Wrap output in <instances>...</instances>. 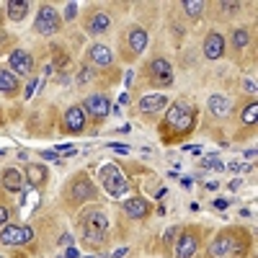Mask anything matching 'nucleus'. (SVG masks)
I'll return each mask as SVG.
<instances>
[{"mask_svg": "<svg viewBox=\"0 0 258 258\" xmlns=\"http://www.w3.org/2000/svg\"><path fill=\"white\" fill-rule=\"evenodd\" d=\"M31 240H34V230L29 225H6L0 230V245H6V248L29 245Z\"/></svg>", "mask_w": 258, "mask_h": 258, "instance_id": "obj_9", "label": "nucleus"}, {"mask_svg": "<svg viewBox=\"0 0 258 258\" xmlns=\"http://www.w3.org/2000/svg\"><path fill=\"white\" fill-rule=\"evenodd\" d=\"M85 57H88V62H93L96 68H101V70L114 64V54H111V49L106 44H91L88 52H85Z\"/></svg>", "mask_w": 258, "mask_h": 258, "instance_id": "obj_22", "label": "nucleus"}, {"mask_svg": "<svg viewBox=\"0 0 258 258\" xmlns=\"http://www.w3.org/2000/svg\"><path fill=\"white\" fill-rule=\"evenodd\" d=\"M232 248H235V227H225L209 243L207 258H232Z\"/></svg>", "mask_w": 258, "mask_h": 258, "instance_id": "obj_10", "label": "nucleus"}, {"mask_svg": "<svg viewBox=\"0 0 258 258\" xmlns=\"http://www.w3.org/2000/svg\"><path fill=\"white\" fill-rule=\"evenodd\" d=\"M220 8L227 11V13L232 16V13H238V11H240V3H220Z\"/></svg>", "mask_w": 258, "mask_h": 258, "instance_id": "obj_30", "label": "nucleus"}, {"mask_svg": "<svg viewBox=\"0 0 258 258\" xmlns=\"http://www.w3.org/2000/svg\"><path fill=\"white\" fill-rule=\"evenodd\" d=\"M26 186V178L18 168H3L0 170V188L8 194H18L21 188Z\"/></svg>", "mask_w": 258, "mask_h": 258, "instance_id": "obj_20", "label": "nucleus"}, {"mask_svg": "<svg viewBox=\"0 0 258 258\" xmlns=\"http://www.w3.org/2000/svg\"><path fill=\"white\" fill-rule=\"evenodd\" d=\"M8 220H11V207L0 202V230H3V227L8 225Z\"/></svg>", "mask_w": 258, "mask_h": 258, "instance_id": "obj_29", "label": "nucleus"}, {"mask_svg": "<svg viewBox=\"0 0 258 258\" xmlns=\"http://www.w3.org/2000/svg\"><path fill=\"white\" fill-rule=\"evenodd\" d=\"M6 11H8V18L13 21V24H21V21L29 16L31 6L26 3V0H11V3H6Z\"/></svg>", "mask_w": 258, "mask_h": 258, "instance_id": "obj_26", "label": "nucleus"}, {"mask_svg": "<svg viewBox=\"0 0 258 258\" xmlns=\"http://www.w3.org/2000/svg\"><path fill=\"white\" fill-rule=\"evenodd\" d=\"M80 230V245L85 250H103L109 245V230L101 227H78Z\"/></svg>", "mask_w": 258, "mask_h": 258, "instance_id": "obj_14", "label": "nucleus"}, {"mask_svg": "<svg viewBox=\"0 0 258 258\" xmlns=\"http://www.w3.org/2000/svg\"><path fill=\"white\" fill-rule=\"evenodd\" d=\"M0 121H3V111H0Z\"/></svg>", "mask_w": 258, "mask_h": 258, "instance_id": "obj_33", "label": "nucleus"}, {"mask_svg": "<svg viewBox=\"0 0 258 258\" xmlns=\"http://www.w3.org/2000/svg\"><path fill=\"white\" fill-rule=\"evenodd\" d=\"M147 41H150V36H147V31H145L142 26H129V29L121 34V39H119V57H121L126 64L135 62V59H140L142 52L147 49Z\"/></svg>", "mask_w": 258, "mask_h": 258, "instance_id": "obj_4", "label": "nucleus"}, {"mask_svg": "<svg viewBox=\"0 0 258 258\" xmlns=\"http://www.w3.org/2000/svg\"><path fill=\"white\" fill-rule=\"evenodd\" d=\"M0 258H3V255H0Z\"/></svg>", "mask_w": 258, "mask_h": 258, "instance_id": "obj_34", "label": "nucleus"}, {"mask_svg": "<svg viewBox=\"0 0 258 258\" xmlns=\"http://www.w3.org/2000/svg\"><path fill=\"white\" fill-rule=\"evenodd\" d=\"M202 49H204V57L207 59H220L225 57V49H227V41L220 31H209L202 41Z\"/></svg>", "mask_w": 258, "mask_h": 258, "instance_id": "obj_19", "label": "nucleus"}, {"mask_svg": "<svg viewBox=\"0 0 258 258\" xmlns=\"http://www.w3.org/2000/svg\"><path fill=\"white\" fill-rule=\"evenodd\" d=\"M75 16H78V6H75V3H70V6H68V11H64V18H75Z\"/></svg>", "mask_w": 258, "mask_h": 258, "instance_id": "obj_31", "label": "nucleus"}, {"mask_svg": "<svg viewBox=\"0 0 258 258\" xmlns=\"http://www.w3.org/2000/svg\"><path fill=\"white\" fill-rule=\"evenodd\" d=\"M98 181H101L103 191L109 194V197H114V199L126 197L129 188H132V183H129L126 173H124V170H121L116 163H103V165L98 168Z\"/></svg>", "mask_w": 258, "mask_h": 258, "instance_id": "obj_3", "label": "nucleus"}, {"mask_svg": "<svg viewBox=\"0 0 258 258\" xmlns=\"http://www.w3.org/2000/svg\"><path fill=\"white\" fill-rule=\"evenodd\" d=\"M137 114L140 116H153L163 109H168V93H145L140 101H137Z\"/></svg>", "mask_w": 258, "mask_h": 258, "instance_id": "obj_15", "label": "nucleus"}, {"mask_svg": "<svg viewBox=\"0 0 258 258\" xmlns=\"http://www.w3.org/2000/svg\"><path fill=\"white\" fill-rule=\"evenodd\" d=\"M34 31L41 34V36H52V34L62 31V16L54 11V6H49V3L39 6L36 21H34Z\"/></svg>", "mask_w": 258, "mask_h": 258, "instance_id": "obj_6", "label": "nucleus"}, {"mask_svg": "<svg viewBox=\"0 0 258 258\" xmlns=\"http://www.w3.org/2000/svg\"><path fill=\"white\" fill-rule=\"evenodd\" d=\"M145 78H147V83L153 85V88L165 91L176 80L173 64H170V59H165V57H153V59L147 62V68H145Z\"/></svg>", "mask_w": 258, "mask_h": 258, "instance_id": "obj_5", "label": "nucleus"}, {"mask_svg": "<svg viewBox=\"0 0 258 258\" xmlns=\"http://www.w3.org/2000/svg\"><path fill=\"white\" fill-rule=\"evenodd\" d=\"M232 109H235V106H232V98H227V96H222V93H212L209 101H207L209 116L217 119V121L230 119V116H232Z\"/></svg>", "mask_w": 258, "mask_h": 258, "instance_id": "obj_17", "label": "nucleus"}, {"mask_svg": "<svg viewBox=\"0 0 258 258\" xmlns=\"http://www.w3.org/2000/svg\"><path fill=\"white\" fill-rule=\"evenodd\" d=\"M85 126H88V116H85V111L80 106H70V109L62 114V121H59L62 135H83Z\"/></svg>", "mask_w": 258, "mask_h": 258, "instance_id": "obj_13", "label": "nucleus"}, {"mask_svg": "<svg viewBox=\"0 0 258 258\" xmlns=\"http://www.w3.org/2000/svg\"><path fill=\"white\" fill-rule=\"evenodd\" d=\"M83 29L85 34H91V36H101L111 29V16L109 11H103V8H91L88 13H85L83 18Z\"/></svg>", "mask_w": 258, "mask_h": 258, "instance_id": "obj_11", "label": "nucleus"}, {"mask_svg": "<svg viewBox=\"0 0 258 258\" xmlns=\"http://www.w3.org/2000/svg\"><path fill=\"white\" fill-rule=\"evenodd\" d=\"M80 109L85 111V116H91V119L98 124V121H103L106 116H109V111H111V101H109V96H106V93H91V96H85V98H83Z\"/></svg>", "mask_w": 258, "mask_h": 258, "instance_id": "obj_8", "label": "nucleus"}, {"mask_svg": "<svg viewBox=\"0 0 258 258\" xmlns=\"http://www.w3.org/2000/svg\"><path fill=\"white\" fill-rule=\"evenodd\" d=\"M0 93L8 96V98L21 93V78L13 75L8 68H0Z\"/></svg>", "mask_w": 258, "mask_h": 258, "instance_id": "obj_23", "label": "nucleus"}, {"mask_svg": "<svg viewBox=\"0 0 258 258\" xmlns=\"http://www.w3.org/2000/svg\"><path fill=\"white\" fill-rule=\"evenodd\" d=\"M181 8H183V16H188L191 21H199L207 11V3H202V0H183Z\"/></svg>", "mask_w": 258, "mask_h": 258, "instance_id": "obj_28", "label": "nucleus"}, {"mask_svg": "<svg viewBox=\"0 0 258 258\" xmlns=\"http://www.w3.org/2000/svg\"><path fill=\"white\" fill-rule=\"evenodd\" d=\"M230 44H232V49H235V52L248 49V47L253 44V29H248V26H238V29H232V34H230Z\"/></svg>", "mask_w": 258, "mask_h": 258, "instance_id": "obj_24", "label": "nucleus"}, {"mask_svg": "<svg viewBox=\"0 0 258 258\" xmlns=\"http://www.w3.org/2000/svg\"><path fill=\"white\" fill-rule=\"evenodd\" d=\"M243 88L250 91V93H255V83H253V80H245V83H243Z\"/></svg>", "mask_w": 258, "mask_h": 258, "instance_id": "obj_32", "label": "nucleus"}, {"mask_svg": "<svg viewBox=\"0 0 258 258\" xmlns=\"http://www.w3.org/2000/svg\"><path fill=\"white\" fill-rule=\"evenodd\" d=\"M8 70H11L13 75H21V78L31 75V73H34V57H31V52H26V49H13V52L8 54Z\"/></svg>", "mask_w": 258, "mask_h": 258, "instance_id": "obj_16", "label": "nucleus"}, {"mask_svg": "<svg viewBox=\"0 0 258 258\" xmlns=\"http://www.w3.org/2000/svg\"><path fill=\"white\" fill-rule=\"evenodd\" d=\"M250 250V235L243 227H235V248H232V258H245Z\"/></svg>", "mask_w": 258, "mask_h": 258, "instance_id": "obj_25", "label": "nucleus"}, {"mask_svg": "<svg viewBox=\"0 0 258 258\" xmlns=\"http://www.w3.org/2000/svg\"><path fill=\"white\" fill-rule=\"evenodd\" d=\"M98 197H101V191L85 170H78L68 181V186H64V204L70 209H83V204H96Z\"/></svg>", "mask_w": 258, "mask_h": 258, "instance_id": "obj_2", "label": "nucleus"}, {"mask_svg": "<svg viewBox=\"0 0 258 258\" xmlns=\"http://www.w3.org/2000/svg\"><path fill=\"white\" fill-rule=\"evenodd\" d=\"M255 119H258V103H255V98H250V101L243 103V109H240V124L248 126L253 132V129H255Z\"/></svg>", "mask_w": 258, "mask_h": 258, "instance_id": "obj_27", "label": "nucleus"}, {"mask_svg": "<svg viewBox=\"0 0 258 258\" xmlns=\"http://www.w3.org/2000/svg\"><path fill=\"white\" fill-rule=\"evenodd\" d=\"M78 227H101V230H109V212H106L101 204L83 207L78 212Z\"/></svg>", "mask_w": 258, "mask_h": 258, "instance_id": "obj_12", "label": "nucleus"}, {"mask_svg": "<svg viewBox=\"0 0 258 258\" xmlns=\"http://www.w3.org/2000/svg\"><path fill=\"white\" fill-rule=\"evenodd\" d=\"M24 178H26V183L34 186V188H44V186L49 183V168L41 165V163H29V165L24 168Z\"/></svg>", "mask_w": 258, "mask_h": 258, "instance_id": "obj_21", "label": "nucleus"}, {"mask_svg": "<svg viewBox=\"0 0 258 258\" xmlns=\"http://www.w3.org/2000/svg\"><path fill=\"white\" fill-rule=\"evenodd\" d=\"M197 119H199V111H197V106H194L188 98H176L173 103H168L165 116L158 124L160 142L163 145H178V142H183L188 135H194V129H197Z\"/></svg>", "mask_w": 258, "mask_h": 258, "instance_id": "obj_1", "label": "nucleus"}, {"mask_svg": "<svg viewBox=\"0 0 258 258\" xmlns=\"http://www.w3.org/2000/svg\"><path fill=\"white\" fill-rule=\"evenodd\" d=\"M199 245H202V227L197 225L183 227L176 240V258H197Z\"/></svg>", "mask_w": 258, "mask_h": 258, "instance_id": "obj_7", "label": "nucleus"}, {"mask_svg": "<svg viewBox=\"0 0 258 258\" xmlns=\"http://www.w3.org/2000/svg\"><path fill=\"white\" fill-rule=\"evenodd\" d=\"M121 212L126 214L129 220H147L153 214V204H150L145 197H129L121 204Z\"/></svg>", "mask_w": 258, "mask_h": 258, "instance_id": "obj_18", "label": "nucleus"}]
</instances>
